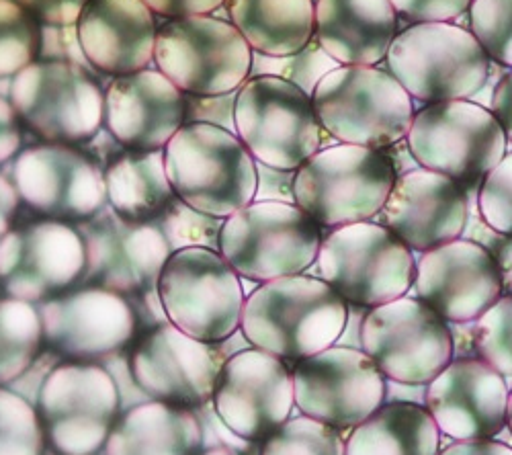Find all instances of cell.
<instances>
[{
	"label": "cell",
	"instance_id": "obj_1",
	"mask_svg": "<svg viewBox=\"0 0 512 455\" xmlns=\"http://www.w3.org/2000/svg\"><path fill=\"white\" fill-rule=\"evenodd\" d=\"M347 320L349 304L324 279L300 273L256 287L244 300L240 328L254 349L302 361L332 347Z\"/></svg>",
	"mask_w": 512,
	"mask_h": 455
},
{
	"label": "cell",
	"instance_id": "obj_2",
	"mask_svg": "<svg viewBox=\"0 0 512 455\" xmlns=\"http://www.w3.org/2000/svg\"><path fill=\"white\" fill-rule=\"evenodd\" d=\"M164 169L179 201L226 220L259 191V169L240 138L205 121H189L164 146Z\"/></svg>",
	"mask_w": 512,
	"mask_h": 455
},
{
	"label": "cell",
	"instance_id": "obj_3",
	"mask_svg": "<svg viewBox=\"0 0 512 455\" xmlns=\"http://www.w3.org/2000/svg\"><path fill=\"white\" fill-rule=\"evenodd\" d=\"M394 162L381 150L336 144L320 148L293 173L297 208L320 228L371 222L396 183Z\"/></svg>",
	"mask_w": 512,
	"mask_h": 455
},
{
	"label": "cell",
	"instance_id": "obj_4",
	"mask_svg": "<svg viewBox=\"0 0 512 455\" xmlns=\"http://www.w3.org/2000/svg\"><path fill=\"white\" fill-rule=\"evenodd\" d=\"M322 130L340 144L390 148L408 136L414 99L377 66H336L312 93Z\"/></svg>",
	"mask_w": 512,
	"mask_h": 455
},
{
	"label": "cell",
	"instance_id": "obj_5",
	"mask_svg": "<svg viewBox=\"0 0 512 455\" xmlns=\"http://www.w3.org/2000/svg\"><path fill=\"white\" fill-rule=\"evenodd\" d=\"M386 62L404 91L426 105L476 97L492 64L474 33L455 23L410 25L394 37Z\"/></svg>",
	"mask_w": 512,
	"mask_h": 455
},
{
	"label": "cell",
	"instance_id": "obj_6",
	"mask_svg": "<svg viewBox=\"0 0 512 455\" xmlns=\"http://www.w3.org/2000/svg\"><path fill=\"white\" fill-rule=\"evenodd\" d=\"M234 130L256 162L283 173H295L322 146L312 97L271 74L250 76L238 89Z\"/></svg>",
	"mask_w": 512,
	"mask_h": 455
},
{
	"label": "cell",
	"instance_id": "obj_7",
	"mask_svg": "<svg viewBox=\"0 0 512 455\" xmlns=\"http://www.w3.org/2000/svg\"><path fill=\"white\" fill-rule=\"evenodd\" d=\"M320 226L289 201H252L226 218L218 234L220 255L250 281L300 275L318 259Z\"/></svg>",
	"mask_w": 512,
	"mask_h": 455
},
{
	"label": "cell",
	"instance_id": "obj_8",
	"mask_svg": "<svg viewBox=\"0 0 512 455\" xmlns=\"http://www.w3.org/2000/svg\"><path fill=\"white\" fill-rule=\"evenodd\" d=\"M320 279L347 304L375 308L410 292L416 261L410 248L383 224L334 228L318 251Z\"/></svg>",
	"mask_w": 512,
	"mask_h": 455
},
{
	"label": "cell",
	"instance_id": "obj_9",
	"mask_svg": "<svg viewBox=\"0 0 512 455\" xmlns=\"http://www.w3.org/2000/svg\"><path fill=\"white\" fill-rule=\"evenodd\" d=\"M156 292L168 322L197 341L220 343L240 326V277L213 248L175 251L158 277Z\"/></svg>",
	"mask_w": 512,
	"mask_h": 455
},
{
	"label": "cell",
	"instance_id": "obj_10",
	"mask_svg": "<svg viewBox=\"0 0 512 455\" xmlns=\"http://www.w3.org/2000/svg\"><path fill=\"white\" fill-rule=\"evenodd\" d=\"M420 169L469 185L484 179L506 154V136L492 111L472 99L424 105L406 136Z\"/></svg>",
	"mask_w": 512,
	"mask_h": 455
},
{
	"label": "cell",
	"instance_id": "obj_11",
	"mask_svg": "<svg viewBox=\"0 0 512 455\" xmlns=\"http://www.w3.org/2000/svg\"><path fill=\"white\" fill-rule=\"evenodd\" d=\"M154 62L183 95L222 97L248 80L252 50L230 21L197 15L158 27Z\"/></svg>",
	"mask_w": 512,
	"mask_h": 455
},
{
	"label": "cell",
	"instance_id": "obj_12",
	"mask_svg": "<svg viewBox=\"0 0 512 455\" xmlns=\"http://www.w3.org/2000/svg\"><path fill=\"white\" fill-rule=\"evenodd\" d=\"M11 105L35 136L50 144H80L105 121V93L95 74L68 60H35L11 87Z\"/></svg>",
	"mask_w": 512,
	"mask_h": 455
},
{
	"label": "cell",
	"instance_id": "obj_13",
	"mask_svg": "<svg viewBox=\"0 0 512 455\" xmlns=\"http://www.w3.org/2000/svg\"><path fill=\"white\" fill-rule=\"evenodd\" d=\"M37 415L58 455H97L119 415L115 380L99 363L64 361L39 392Z\"/></svg>",
	"mask_w": 512,
	"mask_h": 455
},
{
	"label": "cell",
	"instance_id": "obj_14",
	"mask_svg": "<svg viewBox=\"0 0 512 455\" xmlns=\"http://www.w3.org/2000/svg\"><path fill=\"white\" fill-rule=\"evenodd\" d=\"M361 345L383 378L408 386H426L453 359L447 320L418 298L406 296L367 312Z\"/></svg>",
	"mask_w": 512,
	"mask_h": 455
},
{
	"label": "cell",
	"instance_id": "obj_15",
	"mask_svg": "<svg viewBox=\"0 0 512 455\" xmlns=\"http://www.w3.org/2000/svg\"><path fill=\"white\" fill-rule=\"evenodd\" d=\"M39 318L44 343L66 361L99 363L142 335L132 298L91 285L46 300Z\"/></svg>",
	"mask_w": 512,
	"mask_h": 455
},
{
	"label": "cell",
	"instance_id": "obj_16",
	"mask_svg": "<svg viewBox=\"0 0 512 455\" xmlns=\"http://www.w3.org/2000/svg\"><path fill=\"white\" fill-rule=\"evenodd\" d=\"M76 228L87 257L80 285L109 289L127 298L154 289L166 261L175 253L160 226L125 220L113 210L103 208Z\"/></svg>",
	"mask_w": 512,
	"mask_h": 455
},
{
	"label": "cell",
	"instance_id": "obj_17",
	"mask_svg": "<svg viewBox=\"0 0 512 455\" xmlns=\"http://www.w3.org/2000/svg\"><path fill=\"white\" fill-rule=\"evenodd\" d=\"M87 267L76 226L50 218L15 224L0 238V289L23 302H46L78 287Z\"/></svg>",
	"mask_w": 512,
	"mask_h": 455
},
{
	"label": "cell",
	"instance_id": "obj_18",
	"mask_svg": "<svg viewBox=\"0 0 512 455\" xmlns=\"http://www.w3.org/2000/svg\"><path fill=\"white\" fill-rule=\"evenodd\" d=\"M13 185L29 208L58 222L80 224L105 208V171L74 144H37L17 156Z\"/></svg>",
	"mask_w": 512,
	"mask_h": 455
},
{
	"label": "cell",
	"instance_id": "obj_19",
	"mask_svg": "<svg viewBox=\"0 0 512 455\" xmlns=\"http://www.w3.org/2000/svg\"><path fill=\"white\" fill-rule=\"evenodd\" d=\"M291 376L302 415L334 429L361 425L386 396L383 374L359 349L328 347L297 361Z\"/></svg>",
	"mask_w": 512,
	"mask_h": 455
},
{
	"label": "cell",
	"instance_id": "obj_20",
	"mask_svg": "<svg viewBox=\"0 0 512 455\" xmlns=\"http://www.w3.org/2000/svg\"><path fill=\"white\" fill-rule=\"evenodd\" d=\"M224 355L170 322L152 326L130 347V374L156 402L195 408L216 390Z\"/></svg>",
	"mask_w": 512,
	"mask_h": 455
},
{
	"label": "cell",
	"instance_id": "obj_21",
	"mask_svg": "<svg viewBox=\"0 0 512 455\" xmlns=\"http://www.w3.org/2000/svg\"><path fill=\"white\" fill-rule=\"evenodd\" d=\"M222 423L244 441H265L291 415L293 376L287 365L261 349L226 359L213 390Z\"/></svg>",
	"mask_w": 512,
	"mask_h": 455
},
{
	"label": "cell",
	"instance_id": "obj_22",
	"mask_svg": "<svg viewBox=\"0 0 512 455\" xmlns=\"http://www.w3.org/2000/svg\"><path fill=\"white\" fill-rule=\"evenodd\" d=\"M412 287L416 298L447 322L478 320L502 296L494 255L463 238L422 253Z\"/></svg>",
	"mask_w": 512,
	"mask_h": 455
},
{
	"label": "cell",
	"instance_id": "obj_23",
	"mask_svg": "<svg viewBox=\"0 0 512 455\" xmlns=\"http://www.w3.org/2000/svg\"><path fill=\"white\" fill-rule=\"evenodd\" d=\"M424 408L455 441L492 439L506 425L508 388L484 359L459 357L426 384Z\"/></svg>",
	"mask_w": 512,
	"mask_h": 455
},
{
	"label": "cell",
	"instance_id": "obj_24",
	"mask_svg": "<svg viewBox=\"0 0 512 455\" xmlns=\"http://www.w3.org/2000/svg\"><path fill=\"white\" fill-rule=\"evenodd\" d=\"M467 195L453 179L414 169L396 179L377 216L410 251L426 253L461 238L467 224Z\"/></svg>",
	"mask_w": 512,
	"mask_h": 455
},
{
	"label": "cell",
	"instance_id": "obj_25",
	"mask_svg": "<svg viewBox=\"0 0 512 455\" xmlns=\"http://www.w3.org/2000/svg\"><path fill=\"white\" fill-rule=\"evenodd\" d=\"M103 123L125 148L162 150L187 123V101L160 70L144 68L115 76Z\"/></svg>",
	"mask_w": 512,
	"mask_h": 455
},
{
	"label": "cell",
	"instance_id": "obj_26",
	"mask_svg": "<svg viewBox=\"0 0 512 455\" xmlns=\"http://www.w3.org/2000/svg\"><path fill=\"white\" fill-rule=\"evenodd\" d=\"M76 25L82 54L105 74H132L154 60L158 27L144 0H89Z\"/></svg>",
	"mask_w": 512,
	"mask_h": 455
},
{
	"label": "cell",
	"instance_id": "obj_27",
	"mask_svg": "<svg viewBox=\"0 0 512 455\" xmlns=\"http://www.w3.org/2000/svg\"><path fill=\"white\" fill-rule=\"evenodd\" d=\"M396 35L390 0H316L314 39L338 66H377Z\"/></svg>",
	"mask_w": 512,
	"mask_h": 455
},
{
	"label": "cell",
	"instance_id": "obj_28",
	"mask_svg": "<svg viewBox=\"0 0 512 455\" xmlns=\"http://www.w3.org/2000/svg\"><path fill=\"white\" fill-rule=\"evenodd\" d=\"M201 423L185 406L150 402L121 415L105 443L107 455H199Z\"/></svg>",
	"mask_w": 512,
	"mask_h": 455
},
{
	"label": "cell",
	"instance_id": "obj_29",
	"mask_svg": "<svg viewBox=\"0 0 512 455\" xmlns=\"http://www.w3.org/2000/svg\"><path fill=\"white\" fill-rule=\"evenodd\" d=\"M230 23L254 54L291 56L314 39L316 0H226Z\"/></svg>",
	"mask_w": 512,
	"mask_h": 455
},
{
	"label": "cell",
	"instance_id": "obj_30",
	"mask_svg": "<svg viewBox=\"0 0 512 455\" xmlns=\"http://www.w3.org/2000/svg\"><path fill=\"white\" fill-rule=\"evenodd\" d=\"M111 210L125 220L152 222L175 201L164 169V150H130L113 156L105 169Z\"/></svg>",
	"mask_w": 512,
	"mask_h": 455
},
{
	"label": "cell",
	"instance_id": "obj_31",
	"mask_svg": "<svg viewBox=\"0 0 512 455\" xmlns=\"http://www.w3.org/2000/svg\"><path fill=\"white\" fill-rule=\"evenodd\" d=\"M441 431L429 410L412 402L381 404L353 427L345 455H439Z\"/></svg>",
	"mask_w": 512,
	"mask_h": 455
},
{
	"label": "cell",
	"instance_id": "obj_32",
	"mask_svg": "<svg viewBox=\"0 0 512 455\" xmlns=\"http://www.w3.org/2000/svg\"><path fill=\"white\" fill-rule=\"evenodd\" d=\"M41 345L44 335L39 312L29 302L0 298V386L23 376Z\"/></svg>",
	"mask_w": 512,
	"mask_h": 455
},
{
	"label": "cell",
	"instance_id": "obj_33",
	"mask_svg": "<svg viewBox=\"0 0 512 455\" xmlns=\"http://www.w3.org/2000/svg\"><path fill=\"white\" fill-rule=\"evenodd\" d=\"M39 21L17 0H0V78L17 76L37 60Z\"/></svg>",
	"mask_w": 512,
	"mask_h": 455
},
{
	"label": "cell",
	"instance_id": "obj_34",
	"mask_svg": "<svg viewBox=\"0 0 512 455\" xmlns=\"http://www.w3.org/2000/svg\"><path fill=\"white\" fill-rule=\"evenodd\" d=\"M347 441L326 423L306 415L287 419L263 441L261 455H345Z\"/></svg>",
	"mask_w": 512,
	"mask_h": 455
},
{
	"label": "cell",
	"instance_id": "obj_35",
	"mask_svg": "<svg viewBox=\"0 0 512 455\" xmlns=\"http://www.w3.org/2000/svg\"><path fill=\"white\" fill-rule=\"evenodd\" d=\"M37 408L0 386V455H46Z\"/></svg>",
	"mask_w": 512,
	"mask_h": 455
},
{
	"label": "cell",
	"instance_id": "obj_36",
	"mask_svg": "<svg viewBox=\"0 0 512 455\" xmlns=\"http://www.w3.org/2000/svg\"><path fill=\"white\" fill-rule=\"evenodd\" d=\"M469 31L490 62L512 70V0H474Z\"/></svg>",
	"mask_w": 512,
	"mask_h": 455
},
{
	"label": "cell",
	"instance_id": "obj_37",
	"mask_svg": "<svg viewBox=\"0 0 512 455\" xmlns=\"http://www.w3.org/2000/svg\"><path fill=\"white\" fill-rule=\"evenodd\" d=\"M336 66L338 64L318 46V41L312 39L304 50L295 52L291 56L273 58V56H263V54L252 52L250 76L271 74V76L285 78L312 97L314 89L318 87V82Z\"/></svg>",
	"mask_w": 512,
	"mask_h": 455
},
{
	"label": "cell",
	"instance_id": "obj_38",
	"mask_svg": "<svg viewBox=\"0 0 512 455\" xmlns=\"http://www.w3.org/2000/svg\"><path fill=\"white\" fill-rule=\"evenodd\" d=\"M476 349L500 376L512 378V294H502L476 320Z\"/></svg>",
	"mask_w": 512,
	"mask_h": 455
},
{
	"label": "cell",
	"instance_id": "obj_39",
	"mask_svg": "<svg viewBox=\"0 0 512 455\" xmlns=\"http://www.w3.org/2000/svg\"><path fill=\"white\" fill-rule=\"evenodd\" d=\"M478 210L492 232L512 236V152L482 179Z\"/></svg>",
	"mask_w": 512,
	"mask_h": 455
},
{
	"label": "cell",
	"instance_id": "obj_40",
	"mask_svg": "<svg viewBox=\"0 0 512 455\" xmlns=\"http://www.w3.org/2000/svg\"><path fill=\"white\" fill-rule=\"evenodd\" d=\"M398 17L412 25L451 23L469 11L474 0H390Z\"/></svg>",
	"mask_w": 512,
	"mask_h": 455
},
{
	"label": "cell",
	"instance_id": "obj_41",
	"mask_svg": "<svg viewBox=\"0 0 512 455\" xmlns=\"http://www.w3.org/2000/svg\"><path fill=\"white\" fill-rule=\"evenodd\" d=\"M39 23L72 25L78 21L89 0H17Z\"/></svg>",
	"mask_w": 512,
	"mask_h": 455
},
{
	"label": "cell",
	"instance_id": "obj_42",
	"mask_svg": "<svg viewBox=\"0 0 512 455\" xmlns=\"http://www.w3.org/2000/svg\"><path fill=\"white\" fill-rule=\"evenodd\" d=\"M148 9L164 19H185L209 15L220 9L226 0H144Z\"/></svg>",
	"mask_w": 512,
	"mask_h": 455
},
{
	"label": "cell",
	"instance_id": "obj_43",
	"mask_svg": "<svg viewBox=\"0 0 512 455\" xmlns=\"http://www.w3.org/2000/svg\"><path fill=\"white\" fill-rule=\"evenodd\" d=\"M21 150V121L11 101L0 97V164L9 162Z\"/></svg>",
	"mask_w": 512,
	"mask_h": 455
},
{
	"label": "cell",
	"instance_id": "obj_44",
	"mask_svg": "<svg viewBox=\"0 0 512 455\" xmlns=\"http://www.w3.org/2000/svg\"><path fill=\"white\" fill-rule=\"evenodd\" d=\"M488 109L500 123L506 140L512 142V70H506L490 95Z\"/></svg>",
	"mask_w": 512,
	"mask_h": 455
},
{
	"label": "cell",
	"instance_id": "obj_45",
	"mask_svg": "<svg viewBox=\"0 0 512 455\" xmlns=\"http://www.w3.org/2000/svg\"><path fill=\"white\" fill-rule=\"evenodd\" d=\"M19 193L7 177L0 175V238H3L17 220L19 214Z\"/></svg>",
	"mask_w": 512,
	"mask_h": 455
},
{
	"label": "cell",
	"instance_id": "obj_46",
	"mask_svg": "<svg viewBox=\"0 0 512 455\" xmlns=\"http://www.w3.org/2000/svg\"><path fill=\"white\" fill-rule=\"evenodd\" d=\"M439 455H512V447L492 441V439H476V441H459L439 451Z\"/></svg>",
	"mask_w": 512,
	"mask_h": 455
},
{
	"label": "cell",
	"instance_id": "obj_47",
	"mask_svg": "<svg viewBox=\"0 0 512 455\" xmlns=\"http://www.w3.org/2000/svg\"><path fill=\"white\" fill-rule=\"evenodd\" d=\"M494 259L500 271L502 294H512V236H504L496 248Z\"/></svg>",
	"mask_w": 512,
	"mask_h": 455
},
{
	"label": "cell",
	"instance_id": "obj_48",
	"mask_svg": "<svg viewBox=\"0 0 512 455\" xmlns=\"http://www.w3.org/2000/svg\"><path fill=\"white\" fill-rule=\"evenodd\" d=\"M199 455H234V453L230 449H226V447H213V449L201 451Z\"/></svg>",
	"mask_w": 512,
	"mask_h": 455
},
{
	"label": "cell",
	"instance_id": "obj_49",
	"mask_svg": "<svg viewBox=\"0 0 512 455\" xmlns=\"http://www.w3.org/2000/svg\"><path fill=\"white\" fill-rule=\"evenodd\" d=\"M506 425L512 431V392L508 394V408H506Z\"/></svg>",
	"mask_w": 512,
	"mask_h": 455
}]
</instances>
